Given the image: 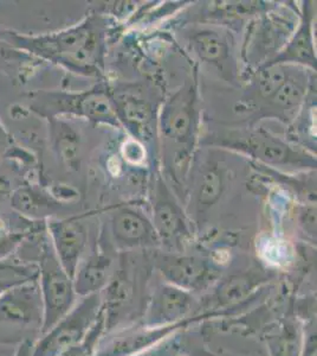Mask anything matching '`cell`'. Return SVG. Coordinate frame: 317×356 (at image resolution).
Returning <instances> with one entry per match:
<instances>
[{
	"mask_svg": "<svg viewBox=\"0 0 317 356\" xmlns=\"http://www.w3.org/2000/svg\"><path fill=\"white\" fill-rule=\"evenodd\" d=\"M112 30L108 17L95 10L77 24L55 33L26 35L12 30L0 33L12 48L80 76L105 80V56Z\"/></svg>",
	"mask_w": 317,
	"mask_h": 356,
	"instance_id": "6da1fadb",
	"label": "cell"
},
{
	"mask_svg": "<svg viewBox=\"0 0 317 356\" xmlns=\"http://www.w3.org/2000/svg\"><path fill=\"white\" fill-rule=\"evenodd\" d=\"M201 107L196 74L171 94L157 117V134L169 176L185 182L200 132Z\"/></svg>",
	"mask_w": 317,
	"mask_h": 356,
	"instance_id": "7a4b0ae2",
	"label": "cell"
},
{
	"mask_svg": "<svg viewBox=\"0 0 317 356\" xmlns=\"http://www.w3.org/2000/svg\"><path fill=\"white\" fill-rule=\"evenodd\" d=\"M204 144L244 154L273 170H316L314 152L259 127L216 131Z\"/></svg>",
	"mask_w": 317,
	"mask_h": 356,
	"instance_id": "3957f363",
	"label": "cell"
},
{
	"mask_svg": "<svg viewBox=\"0 0 317 356\" xmlns=\"http://www.w3.org/2000/svg\"><path fill=\"white\" fill-rule=\"evenodd\" d=\"M25 97L26 111L44 120L53 118H80L94 124L122 130L112 99V89L105 80L80 92L37 89L28 92Z\"/></svg>",
	"mask_w": 317,
	"mask_h": 356,
	"instance_id": "277c9868",
	"label": "cell"
},
{
	"mask_svg": "<svg viewBox=\"0 0 317 356\" xmlns=\"http://www.w3.org/2000/svg\"><path fill=\"white\" fill-rule=\"evenodd\" d=\"M300 22L296 13L286 5H277L253 18L246 24L244 42L241 45V62L246 73L269 65L288 44Z\"/></svg>",
	"mask_w": 317,
	"mask_h": 356,
	"instance_id": "5b68a950",
	"label": "cell"
},
{
	"mask_svg": "<svg viewBox=\"0 0 317 356\" xmlns=\"http://www.w3.org/2000/svg\"><path fill=\"white\" fill-rule=\"evenodd\" d=\"M36 260L43 300L42 332L45 334L75 307L76 292L73 278L57 259L48 231L40 235L37 243Z\"/></svg>",
	"mask_w": 317,
	"mask_h": 356,
	"instance_id": "8992f818",
	"label": "cell"
},
{
	"mask_svg": "<svg viewBox=\"0 0 317 356\" xmlns=\"http://www.w3.org/2000/svg\"><path fill=\"white\" fill-rule=\"evenodd\" d=\"M43 327V300L36 278L18 284L0 295V342L18 340Z\"/></svg>",
	"mask_w": 317,
	"mask_h": 356,
	"instance_id": "52a82bcc",
	"label": "cell"
},
{
	"mask_svg": "<svg viewBox=\"0 0 317 356\" xmlns=\"http://www.w3.org/2000/svg\"><path fill=\"white\" fill-rule=\"evenodd\" d=\"M103 310L101 293L87 296L36 344L31 356H60L83 341Z\"/></svg>",
	"mask_w": 317,
	"mask_h": 356,
	"instance_id": "ba28073f",
	"label": "cell"
},
{
	"mask_svg": "<svg viewBox=\"0 0 317 356\" xmlns=\"http://www.w3.org/2000/svg\"><path fill=\"white\" fill-rule=\"evenodd\" d=\"M152 261L165 283L194 293L212 286L221 277V270L211 260L182 252L154 251Z\"/></svg>",
	"mask_w": 317,
	"mask_h": 356,
	"instance_id": "9c48e42d",
	"label": "cell"
},
{
	"mask_svg": "<svg viewBox=\"0 0 317 356\" xmlns=\"http://www.w3.org/2000/svg\"><path fill=\"white\" fill-rule=\"evenodd\" d=\"M152 220L161 246L171 252H182L192 239L189 218L165 178L157 175L152 195Z\"/></svg>",
	"mask_w": 317,
	"mask_h": 356,
	"instance_id": "30bf717a",
	"label": "cell"
},
{
	"mask_svg": "<svg viewBox=\"0 0 317 356\" xmlns=\"http://www.w3.org/2000/svg\"><path fill=\"white\" fill-rule=\"evenodd\" d=\"M109 232L117 250H157L160 240L154 229L151 216L137 204H119L109 211Z\"/></svg>",
	"mask_w": 317,
	"mask_h": 356,
	"instance_id": "8fae6325",
	"label": "cell"
},
{
	"mask_svg": "<svg viewBox=\"0 0 317 356\" xmlns=\"http://www.w3.org/2000/svg\"><path fill=\"white\" fill-rule=\"evenodd\" d=\"M316 73L308 69L293 65L288 80L282 85L273 97L258 106L253 113L258 119H276L285 124H291L305 107L310 94L314 93Z\"/></svg>",
	"mask_w": 317,
	"mask_h": 356,
	"instance_id": "7c38bea8",
	"label": "cell"
},
{
	"mask_svg": "<svg viewBox=\"0 0 317 356\" xmlns=\"http://www.w3.org/2000/svg\"><path fill=\"white\" fill-rule=\"evenodd\" d=\"M184 38L189 51L199 61L217 68L223 75H236L237 62L233 60L232 37L221 26L192 24L184 30Z\"/></svg>",
	"mask_w": 317,
	"mask_h": 356,
	"instance_id": "4fadbf2b",
	"label": "cell"
},
{
	"mask_svg": "<svg viewBox=\"0 0 317 356\" xmlns=\"http://www.w3.org/2000/svg\"><path fill=\"white\" fill-rule=\"evenodd\" d=\"M57 259L74 280L88 245V227L82 215L67 219L49 218L45 221Z\"/></svg>",
	"mask_w": 317,
	"mask_h": 356,
	"instance_id": "5bb4252c",
	"label": "cell"
},
{
	"mask_svg": "<svg viewBox=\"0 0 317 356\" xmlns=\"http://www.w3.org/2000/svg\"><path fill=\"white\" fill-rule=\"evenodd\" d=\"M316 19V3L305 1L300 11V22L293 36L269 65H289L308 69L316 73L317 58L314 36V23ZM265 67V65H264Z\"/></svg>",
	"mask_w": 317,
	"mask_h": 356,
	"instance_id": "9a60e30c",
	"label": "cell"
},
{
	"mask_svg": "<svg viewBox=\"0 0 317 356\" xmlns=\"http://www.w3.org/2000/svg\"><path fill=\"white\" fill-rule=\"evenodd\" d=\"M194 305L192 293L164 283L159 285L149 300L145 315V325L160 328L180 323L189 318Z\"/></svg>",
	"mask_w": 317,
	"mask_h": 356,
	"instance_id": "2e32d148",
	"label": "cell"
},
{
	"mask_svg": "<svg viewBox=\"0 0 317 356\" xmlns=\"http://www.w3.org/2000/svg\"><path fill=\"white\" fill-rule=\"evenodd\" d=\"M112 99L122 130L132 134L137 142L146 143L157 134V118L152 104L137 94L115 93Z\"/></svg>",
	"mask_w": 317,
	"mask_h": 356,
	"instance_id": "e0dca14e",
	"label": "cell"
},
{
	"mask_svg": "<svg viewBox=\"0 0 317 356\" xmlns=\"http://www.w3.org/2000/svg\"><path fill=\"white\" fill-rule=\"evenodd\" d=\"M114 275V260L105 251H97L80 261L74 275L76 296L87 297L105 290Z\"/></svg>",
	"mask_w": 317,
	"mask_h": 356,
	"instance_id": "ac0fdd59",
	"label": "cell"
},
{
	"mask_svg": "<svg viewBox=\"0 0 317 356\" xmlns=\"http://www.w3.org/2000/svg\"><path fill=\"white\" fill-rule=\"evenodd\" d=\"M277 3L268 1H212L201 15V23L223 26L234 23H249L253 18L275 8Z\"/></svg>",
	"mask_w": 317,
	"mask_h": 356,
	"instance_id": "d6986e66",
	"label": "cell"
},
{
	"mask_svg": "<svg viewBox=\"0 0 317 356\" xmlns=\"http://www.w3.org/2000/svg\"><path fill=\"white\" fill-rule=\"evenodd\" d=\"M48 122L49 139L53 152L70 170H78L82 151V137L80 132L63 118H53Z\"/></svg>",
	"mask_w": 317,
	"mask_h": 356,
	"instance_id": "ffe728a7",
	"label": "cell"
},
{
	"mask_svg": "<svg viewBox=\"0 0 317 356\" xmlns=\"http://www.w3.org/2000/svg\"><path fill=\"white\" fill-rule=\"evenodd\" d=\"M266 275L262 271H243L219 280L216 291L211 296L217 308L226 309L234 304L244 302L256 289L266 282Z\"/></svg>",
	"mask_w": 317,
	"mask_h": 356,
	"instance_id": "44dd1931",
	"label": "cell"
},
{
	"mask_svg": "<svg viewBox=\"0 0 317 356\" xmlns=\"http://www.w3.org/2000/svg\"><path fill=\"white\" fill-rule=\"evenodd\" d=\"M10 199L11 206L18 214L37 221L46 220L49 213L62 203L50 191L33 184L19 186Z\"/></svg>",
	"mask_w": 317,
	"mask_h": 356,
	"instance_id": "7402d4cb",
	"label": "cell"
},
{
	"mask_svg": "<svg viewBox=\"0 0 317 356\" xmlns=\"http://www.w3.org/2000/svg\"><path fill=\"white\" fill-rule=\"evenodd\" d=\"M186 324H187V320L182 321L180 323L167 325V327H160V328L146 327V329L128 332L117 340L112 341L107 348L101 350L96 356H132V354H137L142 349L157 343V341L164 339L174 330L184 328Z\"/></svg>",
	"mask_w": 317,
	"mask_h": 356,
	"instance_id": "603a6c76",
	"label": "cell"
},
{
	"mask_svg": "<svg viewBox=\"0 0 317 356\" xmlns=\"http://www.w3.org/2000/svg\"><path fill=\"white\" fill-rule=\"evenodd\" d=\"M224 189L225 177L221 168L217 164L204 166L194 188L193 203L196 213L201 215L209 211L221 200Z\"/></svg>",
	"mask_w": 317,
	"mask_h": 356,
	"instance_id": "cb8c5ba5",
	"label": "cell"
},
{
	"mask_svg": "<svg viewBox=\"0 0 317 356\" xmlns=\"http://www.w3.org/2000/svg\"><path fill=\"white\" fill-rule=\"evenodd\" d=\"M269 348L271 356H298L300 335L293 324H284L276 334L270 336Z\"/></svg>",
	"mask_w": 317,
	"mask_h": 356,
	"instance_id": "d4e9b609",
	"label": "cell"
},
{
	"mask_svg": "<svg viewBox=\"0 0 317 356\" xmlns=\"http://www.w3.org/2000/svg\"><path fill=\"white\" fill-rule=\"evenodd\" d=\"M45 221V220H44ZM40 221L33 222L31 228L24 231H13L4 220L0 218V259H4L6 257L16 251L30 234H33Z\"/></svg>",
	"mask_w": 317,
	"mask_h": 356,
	"instance_id": "484cf974",
	"label": "cell"
},
{
	"mask_svg": "<svg viewBox=\"0 0 317 356\" xmlns=\"http://www.w3.org/2000/svg\"><path fill=\"white\" fill-rule=\"evenodd\" d=\"M0 158H15L20 163L36 162V157L33 154H28L22 149L6 127L0 122Z\"/></svg>",
	"mask_w": 317,
	"mask_h": 356,
	"instance_id": "4316f807",
	"label": "cell"
},
{
	"mask_svg": "<svg viewBox=\"0 0 317 356\" xmlns=\"http://www.w3.org/2000/svg\"><path fill=\"white\" fill-rule=\"evenodd\" d=\"M298 222L311 239L316 240V203H305L298 209Z\"/></svg>",
	"mask_w": 317,
	"mask_h": 356,
	"instance_id": "83f0119b",
	"label": "cell"
},
{
	"mask_svg": "<svg viewBox=\"0 0 317 356\" xmlns=\"http://www.w3.org/2000/svg\"><path fill=\"white\" fill-rule=\"evenodd\" d=\"M12 193L10 181H8V178L0 176V201L11 197Z\"/></svg>",
	"mask_w": 317,
	"mask_h": 356,
	"instance_id": "f1b7e54d",
	"label": "cell"
}]
</instances>
